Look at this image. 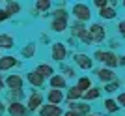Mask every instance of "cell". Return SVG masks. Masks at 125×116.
<instances>
[{
  "label": "cell",
  "instance_id": "9",
  "mask_svg": "<svg viewBox=\"0 0 125 116\" xmlns=\"http://www.w3.org/2000/svg\"><path fill=\"white\" fill-rule=\"evenodd\" d=\"M65 58V47H63L62 43H54L52 45V60H63Z\"/></svg>",
  "mask_w": 125,
  "mask_h": 116
},
{
  "label": "cell",
  "instance_id": "22",
  "mask_svg": "<svg viewBox=\"0 0 125 116\" xmlns=\"http://www.w3.org/2000/svg\"><path fill=\"white\" fill-rule=\"evenodd\" d=\"M84 97L86 99H95V97H99V90L97 88H90L86 94H84Z\"/></svg>",
  "mask_w": 125,
  "mask_h": 116
},
{
  "label": "cell",
  "instance_id": "33",
  "mask_svg": "<svg viewBox=\"0 0 125 116\" xmlns=\"http://www.w3.org/2000/svg\"><path fill=\"white\" fill-rule=\"evenodd\" d=\"M4 112H6V107H4V103H2V101H0V116L4 114Z\"/></svg>",
  "mask_w": 125,
  "mask_h": 116
},
{
  "label": "cell",
  "instance_id": "16",
  "mask_svg": "<svg viewBox=\"0 0 125 116\" xmlns=\"http://www.w3.org/2000/svg\"><path fill=\"white\" fill-rule=\"evenodd\" d=\"M6 13H8V15H17V13H19V11H21V6L17 4V2H8V6H6Z\"/></svg>",
  "mask_w": 125,
  "mask_h": 116
},
{
  "label": "cell",
  "instance_id": "24",
  "mask_svg": "<svg viewBox=\"0 0 125 116\" xmlns=\"http://www.w3.org/2000/svg\"><path fill=\"white\" fill-rule=\"evenodd\" d=\"M34 53H36V45H34V43H30L28 47L22 49V56H32Z\"/></svg>",
  "mask_w": 125,
  "mask_h": 116
},
{
  "label": "cell",
  "instance_id": "5",
  "mask_svg": "<svg viewBox=\"0 0 125 116\" xmlns=\"http://www.w3.org/2000/svg\"><path fill=\"white\" fill-rule=\"evenodd\" d=\"M88 36H90V39H92V41L99 43V41H103V39H104V28L99 26V24H92V28H90V32H88Z\"/></svg>",
  "mask_w": 125,
  "mask_h": 116
},
{
  "label": "cell",
  "instance_id": "20",
  "mask_svg": "<svg viewBox=\"0 0 125 116\" xmlns=\"http://www.w3.org/2000/svg\"><path fill=\"white\" fill-rule=\"evenodd\" d=\"M104 107H106V111H108V112H116V111H118V103H116L114 99H106V101H104Z\"/></svg>",
  "mask_w": 125,
  "mask_h": 116
},
{
  "label": "cell",
  "instance_id": "8",
  "mask_svg": "<svg viewBox=\"0 0 125 116\" xmlns=\"http://www.w3.org/2000/svg\"><path fill=\"white\" fill-rule=\"evenodd\" d=\"M13 66H17V58L15 56H0V71H8Z\"/></svg>",
  "mask_w": 125,
  "mask_h": 116
},
{
  "label": "cell",
  "instance_id": "21",
  "mask_svg": "<svg viewBox=\"0 0 125 116\" xmlns=\"http://www.w3.org/2000/svg\"><path fill=\"white\" fill-rule=\"evenodd\" d=\"M114 15H116V11L112 8H103L101 10V17H104V19H112Z\"/></svg>",
  "mask_w": 125,
  "mask_h": 116
},
{
  "label": "cell",
  "instance_id": "1",
  "mask_svg": "<svg viewBox=\"0 0 125 116\" xmlns=\"http://www.w3.org/2000/svg\"><path fill=\"white\" fill-rule=\"evenodd\" d=\"M54 15H56V19H54V23H52V30L63 32L65 26H67V15H65V11L60 10V11H56Z\"/></svg>",
  "mask_w": 125,
  "mask_h": 116
},
{
  "label": "cell",
  "instance_id": "19",
  "mask_svg": "<svg viewBox=\"0 0 125 116\" xmlns=\"http://www.w3.org/2000/svg\"><path fill=\"white\" fill-rule=\"evenodd\" d=\"M97 77L101 81H114V73L110 71V69H99L97 71Z\"/></svg>",
  "mask_w": 125,
  "mask_h": 116
},
{
  "label": "cell",
  "instance_id": "17",
  "mask_svg": "<svg viewBox=\"0 0 125 116\" xmlns=\"http://www.w3.org/2000/svg\"><path fill=\"white\" fill-rule=\"evenodd\" d=\"M26 79H28V82H32L34 86H41V84H43V79H41V77H39V75L36 73V71L28 73V75H26Z\"/></svg>",
  "mask_w": 125,
  "mask_h": 116
},
{
  "label": "cell",
  "instance_id": "26",
  "mask_svg": "<svg viewBox=\"0 0 125 116\" xmlns=\"http://www.w3.org/2000/svg\"><path fill=\"white\" fill-rule=\"evenodd\" d=\"M37 8H39V10H49V8H51V2H49V0H39V2H37Z\"/></svg>",
  "mask_w": 125,
  "mask_h": 116
},
{
  "label": "cell",
  "instance_id": "30",
  "mask_svg": "<svg viewBox=\"0 0 125 116\" xmlns=\"http://www.w3.org/2000/svg\"><path fill=\"white\" fill-rule=\"evenodd\" d=\"M95 6L103 10V8H106V0H95Z\"/></svg>",
  "mask_w": 125,
  "mask_h": 116
},
{
  "label": "cell",
  "instance_id": "3",
  "mask_svg": "<svg viewBox=\"0 0 125 116\" xmlns=\"http://www.w3.org/2000/svg\"><path fill=\"white\" fill-rule=\"evenodd\" d=\"M4 84L8 86L11 92H15V90H22V77H21V75H10V77L4 81Z\"/></svg>",
  "mask_w": 125,
  "mask_h": 116
},
{
  "label": "cell",
  "instance_id": "18",
  "mask_svg": "<svg viewBox=\"0 0 125 116\" xmlns=\"http://www.w3.org/2000/svg\"><path fill=\"white\" fill-rule=\"evenodd\" d=\"M51 84L52 88H63L65 86V81H63V77H60V75H54V77H51Z\"/></svg>",
  "mask_w": 125,
  "mask_h": 116
},
{
  "label": "cell",
  "instance_id": "32",
  "mask_svg": "<svg viewBox=\"0 0 125 116\" xmlns=\"http://www.w3.org/2000/svg\"><path fill=\"white\" fill-rule=\"evenodd\" d=\"M118 30H120L121 34H123V36H125V21H123V23H120V24H118Z\"/></svg>",
  "mask_w": 125,
  "mask_h": 116
},
{
  "label": "cell",
  "instance_id": "27",
  "mask_svg": "<svg viewBox=\"0 0 125 116\" xmlns=\"http://www.w3.org/2000/svg\"><path fill=\"white\" fill-rule=\"evenodd\" d=\"M118 86H120V81H114V82H110V84L106 86V92H114Z\"/></svg>",
  "mask_w": 125,
  "mask_h": 116
},
{
  "label": "cell",
  "instance_id": "7",
  "mask_svg": "<svg viewBox=\"0 0 125 116\" xmlns=\"http://www.w3.org/2000/svg\"><path fill=\"white\" fill-rule=\"evenodd\" d=\"M8 112H10L11 116H24L26 114V107L22 105V103H19V101H13V103L8 107Z\"/></svg>",
  "mask_w": 125,
  "mask_h": 116
},
{
  "label": "cell",
  "instance_id": "11",
  "mask_svg": "<svg viewBox=\"0 0 125 116\" xmlns=\"http://www.w3.org/2000/svg\"><path fill=\"white\" fill-rule=\"evenodd\" d=\"M75 60H77V64H78L82 69H90V68H92V58L86 56V54H77V56H75Z\"/></svg>",
  "mask_w": 125,
  "mask_h": 116
},
{
  "label": "cell",
  "instance_id": "31",
  "mask_svg": "<svg viewBox=\"0 0 125 116\" xmlns=\"http://www.w3.org/2000/svg\"><path fill=\"white\" fill-rule=\"evenodd\" d=\"M118 103L125 107V92H123V94H120V95H118Z\"/></svg>",
  "mask_w": 125,
  "mask_h": 116
},
{
  "label": "cell",
  "instance_id": "34",
  "mask_svg": "<svg viewBox=\"0 0 125 116\" xmlns=\"http://www.w3.org/2000/svg\"><path fill=\"white\" fill-rule=\"evenodd\" d=\"M4 90V79H2V75H0V92Z\"/></svg>",
  "mask_w": 125,
  "mask_h": 116
},
{
  "label": "cell",
  "instance_id": "35",
  "mask_svg": "<svg viewBox=\"0 0 125 116\" xmlns=\"http://www.w3.org/2000/svg\"><path fill=\"white\" fill-rule=\"evenodd\" d=\"M63 116H78V114H75V112H67V114H63Z\"/></svg>",
  "mask_w": 125,
  "mask_h": 116
},
{
  "label": "cell",
  "instance_id": "25",
  "mask_svg": "<svg viewBox=\"0 0 125 116\" xmlns=\"http://www.w3.org/2000/svg\"><path fill=\"white\" fill-rule=\"evenodd\" d=\"M80 95H82V92H80L78 88H71V90H69V97H71V99H75V97H80Z\"/></svg>",
  "mask_w": 125,
  "mask_h": 116
},
{
  "label": "cell",
  "instance_id": "23",
  "mask_svg": "<svg viewBox=\"0 0 125 116\" xmlns=\"http://www.w3.org/2000/svg\"><path fill=\"white\" fill-rule=\"evenodd\" d=\"M90 86H92V82H90V79H80V81H78V86H77V88L80 90V92H82V90H88Z\"/></svg>",
  "mask_w": 125,
  "mask_h": 116
},
{
  "label": "cell",
  "instance_id": "14",
  "mask_svg": "<svg viewBox=\"0 0 125 116\" xmlns=\"http://www.w3.org/2000/svg\"><path fill=\"white\" fill-rule=\"evenodd\" d=\"M39 105H41V95L39 94H32L30 99H28V111H36Z\"/></svg>",
  "mask_w": 125,
  "mask_h": 116
},
{
  "label": "cell",
  "instance_id": "2",
  "mask_svg": "<svg viewBox=\"0 0 125 116\" xmlns=\"http://www.w3.org/2000/svg\"><path fill=\"white\" fill-rule=\"evenodd\" d=\"M73 15L80 21H88L90 17H92V11L86 4H75L73 6Z\"/></svg>",
  "mask_w": 125,
  "mask_h": 116
},
{
  "label": "cell",
  "instance_id": "29",
  "mask_svg": "<svg viewBox=\"0 0 125 116\" xmlns=\"http://www.w3.org/2000/svg\"><path fill=\"white\" fill-rule=\"evenodd\" d=\"M8 19H10V15H8V13H6L4 10H0V23H4V21H8Z\"/></svg>",
  "mask_w": 125,
  "mask_h": 116
},
{
  "label": "cell",
  "instance_id": "4",
  "mask_svg": "<svg viewBox=\"0 0 125 116\" xmlns=\"http://www.w3.org/2000/svg\"><path fill=\"white\" fill-rule=\"evenodd\" d=\"M95 56L99 58L101 62H104L106 66H110V68H116V66H118V56H116L114 53H101V51H97Z\"/></svg>",
  "mask_w": 125,
  "mask_h": 116
},
{
  "label": "cell",
  "instance_id": "13",
  "mask_svg": "<svg viewBox=\"0 0 125 116\" xmlns=\"http://www.w3.org/2000/svg\"><path fill=\"white\" fill-rule=\"evenodd\" d=\"M36 73L41 77V79H45V77H52V68L51 66H47V64H41V66H37Z\"/></svg>",
  "mask_w": 125,
  "mask_h": 116
},
{
  "label": "cell",
  "instance_id": "6",
  "mask_svg": "<svg viewBox=\"0 0 125 116\" xmlns=\"http://www.w3.org/2000/svg\"><path fill=\"white\" fill-rule=\"evenodd\" d=\"M39 116H62V109L58 105H45L41 107Z\"/></svg>",
  "mask_w": 125,
  "mask_h": 116
},
{
  "label": "cell",
  "instance_id": "28",
  "mask_svg": "<svg viewBox=\"0 0 125 116\" xmlns=\"http://www.w3.org/2000/svg\"><path fill=\"white\" fill-rule=\"evenodd\" d=\"M10 97H11V99H21L22 92H21V90H15V92H11V94H10Z\"/></svg>",
  "mask_w": 125,
  "mask_h": 116
},
{
  "label": "cell",
  "instance_id": "10",
  "mask_svg": "<svg viewBox=\"0 0 125 116\" xmlns=\"http://www.w3.org/2000/svg\"><path fill=\"white\" fill-rule=\"evenodd\" d=\"M69 107H71V112L75 111V114H88L90 112V105H82V103H69Z\"/></svg>",
  "mask_w": 125,
  "mask_h": 116
},
{
  "label": "cell",
  "instance_id": "15",
  "mask_svg": "<svg viewBox=\"0 0 125 116\" xmlns=\"http://www.w3.org/2000/svg\"><path fill=\"white\" fill-rule=\"evenodd\" d=\"M62 92H60V90H51V92H49V101H51V105H58V103H60V101H62Z\"/></svg>",
  "mask_w": 125,
  "mask_h": 116
},
{
  "label": "cell",
  "instance_id": "12",
  "mask_svg": "<svg viewBox=\"0 0 125 116\" xmlns=\"http://www.w3.org/2000/svg\"><path fill=\"white\" fill-rule=\"evenodd\" d=\"M13 43H15V39L10 34H0V49H11Z\"/></svg>",
  "mask_w": 125,
  "mask_h": 116
}]
</instances>
